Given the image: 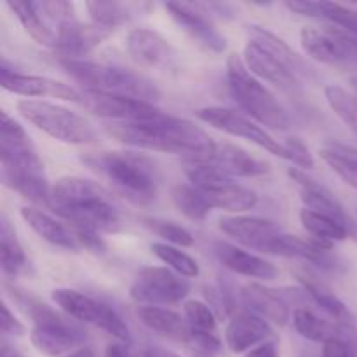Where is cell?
<instances>
[{
  "label": "cell",
  "instance_id": "d6986e66",
  "mask_svg": "<svg viewBox=\"0 0 357 357\" xmlns=\"http://www.w3.org/2000/svg\"><path fill=\"white\" fill-rule=\"evenodd\" d=\"M112 31L98 24H82L79 20H70L59 24L56 30V49L65 56V59H75L84 56L101 44Z\"/></svg>",
  "mask_w": 357,
  "mask_h": 357
},
{
  "label": "cell",
  "instance_id": "d4e9b609",
  "mask_svg": "<svg viewBox=\"0 0 357 357\" xmlns=\"http://www.w3.org/2000/svg\"><path fill=\"white\" fill-rule=\"evenodd\" d=\"M21 218L30 225V229L38 237L47 241L52 246L65 248V250H77L79 248V243H77L70 225L58 222L47 213L37 208H21Z\"/></svg>",
  "mask_w": 357,
  "mask_h": 357
},
{
  "label": "cell",
  "instance_id": "6da1fadb",
  "mask_svg": "<svg viewBox=\"0 0 357 357\" xmlns=\"http://www.w3.org/2000/svg\"><path fill=\"white\" fill-rule=\"evenodd\" d=\"M105 131L124 145L185 157L188 164H208L218 143L194 122L162 115L143 122H110Z\"/></svg>",
  "mask_w": 357,
  "mask_h": 357
},
{
  "label": "cell",
  "instance_id": "484cf974",
  "mask_svg": "<svg viewBox=\"0 0 357 357\" xmlns=\"http://www.w3.org/2000/svg\"><path fill=\"white\" fill-rule=\"evenodd\" d=\"M138 317L146 328L176 342H190L192 326L178 312L162 307H139Z\"/></svg>",
  "mask_w": 357,
  "mask_h": 357
},
{
  "label": "cell",
  "instance_id": "cb8c5ba5",
  "mask_svg": "<svg viewBox=\"0 0 357 357\" xmlns=\"http://www.w3.org/2000/svg\"><path fill=\"white\" fill-rule=\"evenodd\" d=\"M241 298L250 312L257 314L267 323L284 326L289 321L288 303L272 289L264 288L260 284H248L241 291Z\"/></svg>",
  "mask_w": 357,
  "mask_h": 357
},
{
  "label": "cell",
  "instance_id": "f907efd6",
  "mask_svg": "<svg viewBox=\"0 0 357 357\" xmlns=\"http://www.w3.org/2000/svg\"><path fill=\"white\" fill-rule=\"evenodd\" d=\"M63 357H96V354H94L93 349H89V347H86V345H84V347L75 349V351H72L70 354H66Z\"/></svg>",
  "mask_w": 357,
  "mask_h": 357
},
{
  "label": "cell",
  "instance_id": "74e56055",
  "mask_svg": "<svg viewBox=\"0 0 357 357\" xmlns=\"http://www.w3.org/2000/svg\"><path fill=\"white\" fill-rule=\"evenodd\" d=\"M324 96H326V101L331 107V110L344 121V124L351 131H354L357 135V96L349 93L344 87L335 86V84L326 86Z\"/></svg>",
  "mask_w": 357,
  "mask_h": 357
},
{
  "label": "cell",
  "instance_id": "4dcf8cb0",
  "mask_svg": "<svg viewBox=\"0 0 357 357\" xmlns=\"http://www.w3.org/2000/svg\"><path fill=\"white\" fill-rule=\"evenodd\" d=\"M7 6L13 10L14 16L20 20V23L23 24L24 31L37 44L45 45V47H56V33L45 23L44 17L40 16V13L35 7V2H21V0H17V2H9Z\"/></svg>",
  "mask_w": 357,
  "mask_h": 357
},
{
  "label": "cell",
  "instance_id": "8992f818",
  "mask_svg": "<svg viewBox=\"0 0 357 357\" xmlns=\"http://www.w3.org/2000/svg\"><path fill=\"white\" fill-rule=\"evenodd\" d=\"M227 80L234 100L255 121L279 131L289 128V115L274 94L248 70L241 56L230 54L227 59Z\"/></svg>",
  "mask_w": 357,
  "mask_h": 357
},
{
  "label": "cell",
  "instance_id": "d590c367",
  "mask_svg": "<svg viewBox=\"0 0 357 357\" xmlns=\"http://www.w3.org/2000/svg\"><path fill=\"white\" fill-rule=\"evenodd\" d=\"M87 10H89L93 23L105 30L112 31L122 23L132 17V10L129 3L121 2H87Z\"/></svg>",
  "mask_w": 357,
  "mask_h": 357
},
{
  "label": "cell",
  "instance_id": "30bf717a",
  "mask_svg": "<svg viewBox=\"0 0 357 357\" xmlns=\"http://www.w3.org/2000/svg\"><path fill=\"white\" fill-rule=\"evenodd\" d=\"M188 291H190V284L187 279L167 267L139 268L129 289L135 302L150 307L178 303L188 295Z\"/></svg>",
  "mask_w": 357,
  "mask_h": 357
},
{
  "label": "cell",
  "instance_id": "ab89813d",
  "mask_svg": "<svg viewBox=\"0 0 357 357\" xmlns=\"http://www.w3.org/2000/svg\"><path fill=\"white\" fill-rule=\"evenodd\" d=\"M183 310L185 319L188 321V324L194 330L211 331V333H215L218 319H216L215 312H213V309L208 303L199 302V300H188V302H185Z\"/></svg>",
  "mask_w": 357,
  "mask_h": 357
},
{
  "label": "cell",
  "instance_id": "7bdbcfd3",
  "mask_svg": "<svg viewBox=\"0 0 357 357\" xmlns=\"http://www.w3.org/2000/svg\"><path fill=\"white\" fill-rule=\"evenodd\" d=\"M190 342L195 345V349L201 352H206V354H216V352L222 349V342L218 340L215 333L211 331H201V330H194L192 328V337Z\"/></svg>",
  "mask_w": 357,
  "mask_h": 357
},
{
  "label": "cell",
  "instance_id": "3957f363",
  "mask_svg": "<svg viewBox=\"0 0 357 357\" xmlns=\"http://www.w3.org/2000/svg\"><path fill=\"white\" fill-rule=\"evenodd\" d=\"M51 209L68 225L84 227L98 234H114L121 229V215L108 192L87 178H59L51 188Z\"/></svg>",
  "mask_w": 357,
  "mask_h": 357
},
{
  "label": "cell",
  "instance_id": "2e32d148",
  "mask_svg": "<svg viewBox=\"0 0 357 357\" xmlns=\"http://www.w3.org/2000/svg\"><path fill=\"white\" fill-rule=\"evenodd\" d=\"M167 13L174 21L204 49L213 52H223L227 49V38L220 33L211 23L206 13L199 7V3H181L167 2Z\"/></svg>",
  "mask_w": 357,
  "mask_h": 357
},
{
  "label": "cell",
  "instance_id": "9c48e42d",
  "mask_svg": "<svg viewBox=\"0 0 357 357\" xmlns=\"http://www.w3.org/2000/svg\"><path fill=\"white\" fill-rule=\"evenodd\" d=\"M52 300L58 303V307H61L63 312H66L73 319L93 324V326L107 331L112 337L122 342H131V331H129L128 324L107 303L98 302V300L84 295V293L66 288L54 289Z\"/></svg>",
  "mask_w": 357,
  "mask_h": 357
},
{
  "label": "cell",
  "instance_id": "1f68e13d",
  "mask_svg": "<svg viewBox=\"0 0 357 357\" xmlns=\"http://www.w3.org/2000/svg\"><path fill=\"white\" fill-rule=\"evenodd\" d=\"M248 35H250L248 40L260 45L261 49H265L268 54H272L275 59H279L282 65L288 66V68L291 70V72H295L296 75H300V73L303 72V63L302 59H300V56L296 54L282 38H279L278 35H274L272 31L265 30V28L261 26H250Z\"/></svg>",
  "mask_w": 357,
  "mask_h": 357
},
{
  "label": "cell",
  "instance_id": "f1b7e54d",
  "mask_svg": "<svg viewBox=\"0 0 357 357\" xmlns=\"http://www.w3.org/2000/svg\"><path fill=\"white\" fill-rule=\"evenodd\" d=\"M319 155L342 180L357 190V149L338 142H328L319 149Z\"/></svg>",
  "mask_w": 357,
  "mask_h": 357
},
{
  "label": "cell",
  "instance_id": "836d02e7",
  "mask_svg": "<svg viewBox=\"0 0 357 357\" xmlns=\"http://www.w3.org/2000/svg\"><path fill=\"white\" fill-rule=\"evenodd\" d=\"M300 223L310 236H314V239L323 241V243L331 244L335 241H344L351 236L347 227L342 225L340 222L330 218V216L310 211V209L300 211Z\"/></svg>",
  "mask_w": 357,
  "mask_h": 357
},
{
  "label": "cell",
  "instance_id": "f35d334b",
  "mask_svg": "<svg viewBox=\"0 0 357 357\" xmlns=\"http://www.w3.org/2000/svg\"><path fill=\"white\" fill-rule=\"evenodd\" d=\"M143 225L152 230L160 239L166 241V244H171V246H194V237H192V234L181 225H178V223L167 222V220L162 218H143Z\"/></svg>",
  "mask_w": 357,
  "mask_h": 357
},
{
  "label": "cell",
  "instance_id": "5b68a950",
  "mask_svg": "<svg viewBox=\"0 0 357 357\" xmlns=\"http://www.w3.org/2000/svg\"><path fill=\"white\" fill-rule=\"evenodd\" d=\"M61 65L65 72L73 80L82 84L86 91L121 94V96L136 98L149 103L159 100L160 96L159 89L149 79L128 68L80 58L63 59Z\"/></svg>",
  "mask_w": 357,
  "mask_h": 357
},
{
  "label": "cell",
  "instance_id": "603a6c76",
  "mask_svg": "<svg viewBox=\"0 0 357 357\" xmlns=\"http://www.w3.org/2000/svg\"><path fill=\"white\" fill-rule=\"evenodd\" d=\"M244 63H246L248 70H250L253 75L260 77V79L268 80V82L275 84V86L282 87V89H289V87L296 86L298 84V75L295 72L288 68L286 65H282L279 59H275L274 56L268 54L265 49H261L260 45L255 44V42L248 40L246 47H244Z\"/></svg>",
  "mask_w": 357,
  "mask_h": 357
},
{
  "label": "cell",
  "instance_id": "52a82bcc",
  "mask_svg": "<svg viewBox=\"0 0 357 357\" xmlns=\"http://www.w3.org/2000/svg\"><path fill=\"white\" fill-rule=\"evenodd\" d=\"M17 112L35 128L58 142L70 143V145H84V143H93L96 139V131L89 124V121L56 103L42 100H20Z\"/></svg>",
  "mask_w": 357,
  "mask_h": 357
},
{
  "label": "cell",
  "instance_id": "4fadbf2b",
  "mask_svg": "<svg viewBox=\"0 0 357 357\" xmlns=\"http://www.w3.org/2000/svg\"><path fill=\"white\" fill-rule=\"evenodd\" d=\"M0 84H2L6 91L21 94V96H51L59 98V100L75 101V103L82 101V93H79L75 87L59 82V80L49 79V77L24 75V73L14 72V70L7 66L6 59H3L2 66H0Z\"/></svg>",
  "mask_w": 357,
  "mask_h": 357
},
{
  "label": "cell",
  "instance_id": "5bb4252c",
  "mask_svg": "<svg viewBox=\"0 0 357 357\" xmlns=\"http://www.w3.org/2000/svg\"><path fill=\"white\" fill-rule=\"evenodd\" d=\"M220 232L250 250L271 253V248L282 232L274 222L255 216H227L218 222Z\"/></svg>",
  "mask_w": 357,
  "mask_h": 357
},
{
  "label": "cell",
  "instance_id": "7c38bea8",
  "mask_svg": "<svg viewBox=\"0 0 357 357\" xmlns=\"http://www.w3.org/2000/svg\"><path fill=\"white\" fill-rule=\"evenodd\" d=\"M80 103L101 119H108L112 122H143L153 121L162 115L159 108L153 107L149 101L136 100V98L121 96V94L98 93V91H82Z\"/></svg>",
  "mask_w": 357,
  "mask_h": 357
},
{
  "label": "cell",
  "instance_id": "ba28073f",
  "mask_svg": "<svg viewBox=\"0 0 357 357\" xmlns=\"http://www.w3.org/2000/svg\"><path fill=\"white\" fill-rule=\"evenodd\" d=\"M300 44L307 56L323 65L357 70V37L335 26H305L300 31Z\"/></svg>",
  "mask_w": 357,
  "mask_h": 357
},
{
  "label": "cell",
  "instance_id": "9a60e30c",
  "mask_svg": "<svg viewBox=\"0 0 357 357\" xmlns=\"http://www.w3.org/2000/svg\"><path fill=\"white\" fill-rule=\"evenodd\" d=\"M288 174L289 178L298 185L305 209H310V211L314 213H319V215L330 216V218L337 220L342 225L347 227L351 236L357 239V223H354L349 218L347 213L344 211V206H342L340 201L331 194V190H328L323 183L316 181L314 178L307 176V173H303V171L300 169H289Z\"/></svg>",
  "mask_w": 357,
  "mask_h": 357
},
{
  "label": "cell",
  "instance_id": "e0dca14e",
  "mask_svg": "<svg viewBox=\"0 0 357 357\" xmlns=\"http://www.w3.org/2000/svg\"><path fill=\"white\" fill-rule=\"evenodd\" d=\"M31 344L42 354L51 357H63L75 349L84 347L87 335L79 324L66 321L56 326H33L31 330Z\"/></svg>",
  "mask_w": 357,
  "mask_h": 357
},
{
  "label": "cell",
  "instance_id": "681fc988",
  "mask_svg": "<svg viewBox=\"0 0 357 357\" xmlns=\"http://www.w3.org/2000/svg\"><path fill=\"white\" fill-rule=\"evenodd\" d=\"M139 357H180L178 354H174V352L171 351H166V349L162 347H145L142 352H139Z\"/></svg>",
  "mask_w": 357,
  "mask_h": 357
},
{
  "label": "cell",
  "instance_id": "bcb514c9",
  "mask_svg": "<svg viewBox=\"0 0 357 357\" xmlns=\"http://www.w3.org/2000/svg\"><path fill=\"white\" fill-rule=\"evenodd\" d=\"M284 6L289 10H293V13L309 17H319V20L321 13H323V2H305V0H300V2H286Z\"/></svg>",
  "mask_w": 357,
  "mask_h": 357
},
{
  "label": "cell",
  "instance_id": "8d00e7d4",
  "mask_svg": "<svg viewBox=\"0 0 357 357\" xmlns=\"http://www.w3.org/2000/svg\"><path fill=\"white\" fill-rule=\"evenodd\" d=\"M150 248L160 261H164L171 271L180 274L181 278H197L199 272H201L197 261L185 251L178 250L176 246H171L166 243H153Z\"/></svg>",
  "mask_w": 357,
  "mask_h": 357
},
{
  "label": "cell",
  "instance_id": "f6af8a7d",
  "mask_svg": "<svg viewBox=\"0 0 357 357\" xmlns=\"http://www.w3.org/2000/svg\"><path fill=\"white\" fill-rule=\"evenodd\" d=\"M0 330H2L3 337H21L24 333V328L16 317L13 316V312L9 310V307L3 303L2 305V319H0Z\"/></svg>",
  "mask_w": 357,
  "mask_h": 357
},
{
  "label": "cell",
  "instance_id": "ee69618b",
  "mask_svg": "<svg viewBox=\"0 0 357 357\" xmlns=\"http://www.w3.org/2000/svg\"><path fill=\"white\" fill-rule=\"evenodd\" d=\"M323 357H356L354 345L345 338H331L323 344Z\"/></svg>",
  "mask_w": 357,
  "mask_h": 357
},
{
  "label": "cell",
  "instance_id": "4316f807",
  "mask_svg": "<svg viewBox=\"0 0 357 357\" xmlns=\"http://www.w3.org/2000/svg\"><path fill=\"white\" fill-rule=\"evenodd\" d=\"M206 197L211 208L225 209L230 213H243L248 209H253L258 204V195L253 190L234 181L216 185L208 190H199Z\"/></svg>",
  "mask_w": 357,
  "mask_h": 357
},
{
  "label": "cell",
  "instance_id": "db71d44e",
  "mask_svg": "<svg viewBox=\"0 0 357 357\" xmlns=\"http://www.w3.org/2000/svg\"><path fill=\"white\" fill-rule=\"evenodd\" d=\"M354 354H356V357H357V345L354 347Z\"/></svg>",
  "mask_w": 357,
  "mask_h": 357
},
{
  "label": "cell",
  "instance_id": "8fae6325",
  "mask_svg": "<svg viewBox=\"0 0 357 357\" xmlns=\"http://www.w3.org/2000/svg\"><path fill=\"white\" fill-rule=\"evenodd\" d=\"M195 115H197L202 122L213 126L215 129H220V131L227 132V135L237 136V138L248 139V142L255 143V145L260 146V149L286 159L284 146L279 142H275L265 129H261L260 126L255 124L250 117H246V115L241 114V112L230 110V108L223 107H208L197 110Z\"/></svg>",
  "mask_w": 357,
  "mask_h": 357
},
{
  "label": "cell",
  "instance_id": "60d3db41",
  "mask_svg": "<svg viewBox=\"0 0 357 357\" xmlns=\"http://www.w3.org/2000/svg\"><path fill=\"white\" fill-rule=\"evenodd\" d=\"M321 20L330 21L335 26L349 31L351 35L357 37V10L349 9V7L340 6V3L323 2V13Z\"/></svg>",
  "mask_w": 357,
  "mask_h": 357
},
{
  "label": "cell",
  "instance_id": "816d5d0a",
  "mask_svg": "<svg viewBox=\"0 0 357 357\" xmlns=\"http://www.w3.org/2000/svg\"><path fill=\"white\" fill-rule=\"evenodd\" d=\"M2 357H24L23 354H20L17 351H14L10 345H7V342H2Z\"/></svg>",
  "mask_w": 357,
  "mask_h": 357
},
{
  "label": "cell",
  "instance_id": "7dc6e473",
  "mask_svg": "<svg viewBox=\"0 0 357 357\" xmlns=\"http://www.w3.org/2000/svg\"><path fill=\"white\" fill-rule=\"evenodd\" d=\"M246 357H279L278 344H275L274 340L265 342V344L251 349V351L246 354Z\"/></svg>",
  "mask_w": 357,
  "mask_h": 357
},
{
  "label": "cell",
  "instance_id": "277c9868",
  "mask_svg": "<svg viewBox=\"0 0 357 357\" xmlns=\"http://www.w3.org/2000/svg\"><path fill=\"white\" fill-rule=\"evenodd\" d=\"M91 169L110 181L112 187L136 206H146L155 199L159 171L152 159L135 152H101L84 157Z\"/></svg>",
  "mask_w": 357,
  "mask_h": 357
},
{
  "label": "cell",
  "instance_id": "e575fe53",
  "mask_svg": "<svg viewBox=\"0 0 357 357\" xmlns=\"http://www.w3.org/2000/svg\"><path fill=\"white\" fill-rule=\"evenodd\" d=\"M173 195V202L180 213H183L187 218L195 220V222H201L211 211V206L206 201L204 195L194 187V185H185L180 183L173 188L171 192Z\"/></svg>",
  "mask_w": 357,
  "mask_h": 357
},
{
  "label": "cell",
  "instance_id": "b9f144b4",
  "mask_svg": "<svg viewBox=\"0 0 357 357\" xmlns=\"http://www.w3.org/2000/svg\"><path fill=\"white\" fill-rule=\"evenodd\" d=\"M284 152H286V159L291 160L293 164L296 166L303 167V169H312L314 167V157L310 153L309 146L302 142L300 138H288L284 143Z\"/></svg>",
  "mask_w": 357,
  "mask_h": 357
},
{
  "label": "cell",
  "instance_id": "ffe728a7",
  "mask_svg": "<svg viewBox=\"0 0 357 357\" xmlns=\"http://www.w3.org/2000/svg\"><path fill=\"white\" fill-rule=\"evenodd\" d=\"M271 337L272 328L268 326L267 321L258 317L257 314L250 312V310L236 314L225 330L227 347L234 354L250 352L251 349L268 342Z\"/></svg>",
  "mask_w": 357,
  "mask_h": 357
},
{
  "label": "cell",
  "instance_id": "7402d4cb",
  "mask_svg": "<svg viewBox=\"0 0 357 357\" xmlns=\"http://www.w3.org/2000/svg\"><path fill=\"white\" fill-rule=\"evenodd\" d=\"M208 164L218 167L227 176H241V178H255L268 173V164L257 159L255 155L248 153L246 150L230 143H218L215 150V155L211 157Z\"/></svg>",
  "mask_w": 357,
  "mask_h": 357
},
{
  "label": "cell",
  "instance_id": "ac0fdd59",
  "mask_svg": "<svg viewBox=\"0 0 357 357\" xmlns=\"http://www.w3.org/2000/svg\"><path fill=\"white\" fill-rule=\"evenodd\" d=\"M126 47L131 58L142 66L162 68L169 66L174 58V51L169 42L150 28H135L129 31Z\"/></svg>",
  "mask_w": 357,
  "mask_h": 357
},
{
  "label": "cell",
  "instance_id": "f5cc1de1",
  "mask_svg": "<svg viewBox=\"0 0 357 357\" xmlns=\"http://www.w3.org/2000/svg\"><path fill=\"white\" fill-rule=\"evenodd\" d=\"M192 357H213L211 354H206V352H201V351H195Z\"/></svg>",
  "mask_w": 357,
  "mask_h": 357
},
{
  "label": "cell",
  "instance_id": "7a4b0ae2",
  "mask_svg": "<svg viewBox=\"0 0 357 357\" xmlns=\"http://www.w3.org/2000/svg\"><path fill=\"white\" fill-rule=\"evenodd\" d=\"M0 160L2 181L28 201L51 208V188L44 173V164L38 159L24 129L2 112L0 124Z\"/></svg>",
  "mask_w": 357,
  "mask_h": 357
},
{
  "label": "cell",
  "instance_id": "f546056e",
  "mask_svg": "<svg viewBox=\"0 0 357 357\" xmlns=\"http://www.w3.org/2000/svg\"><path fill=\"white\" fill-rule=\"evenodd\" d=\"M293 326L303 338L310 342H319V344H326L331 338H344L342 333L347 331L337 323L321 319L312 310L303 309V307H298L293 312Z\"/></svg>",
  "mask_w": 357,
  "mask_h": 357
},
{
  "label": "cell",
  "instance_id": "83f0119b",
  "mask_svg": "<svg viewBox=\"0 0 357 357\" xmlns=\"http://www.w3.org/2000/svg\"><path fill=\"white\" fill-rule=\"evenodd\" d=\"M300 282L303 284V291L324 310L328 312V316L333 319V323H337L338 326L345 328V330H351L352 324H354V317L349 312V309L345 307V303L342 300H338L330 289L324 284H319L317 281H314L312 278H307V275H300Z\"/></svg>",
  "mask_w": 357,
  "mask_h": 357
},
{
  "label": "cell",
  "instance_id": "c3c4849f",
  "mask_svg": "<svg viewBox=\"0 0 357 357\" xmlns=\"http://www.w3.org/2000/svg\"><path fill=\"white\" fill-rule=\"evenodd\" d=\"M105 357H139L132 354L129 349H126L124 345H119V344H112L108 345L107 351H105Z\"/></svg>",
  "mask_w": 357,
  "mask_h": 357
},
{
  "label": "cell",
  "instance_id": "44dd1931",
  "mask_svg": "<svg viewBox=\"0 0 357 357\" xmlns=\"http://www.w3.org/2000/svg\"><path fill=\"white\" fill-rule=\"evenodd\" d=\"M215 253L223 267L236 272V274L244 275V278L271 281V279L278 275V268L271 261L264 260V258L257 257L253 253H248V251L241 250V248L234 246V244L218 241L215 244Z\"/></svg>",
  "mask_w": 357,
  "mask_h": 357
},
{
  "label": "cell",
  "instance_id": "d6a6232c",
  "mask_svg": "<svg viewBox=\"0 0 357 357\" xmlns=\"http://www.w3.org/2000/svg\"><path fill=\"white\" fill-rule=\"evenodd\" d=\"M0 264H2L3 274L13 275V278L26 268L24 251L6 216H2V225H0Z\"/></svg>",
  "mask_w": 357,
  "mask_h": 357
}]
</instances>
